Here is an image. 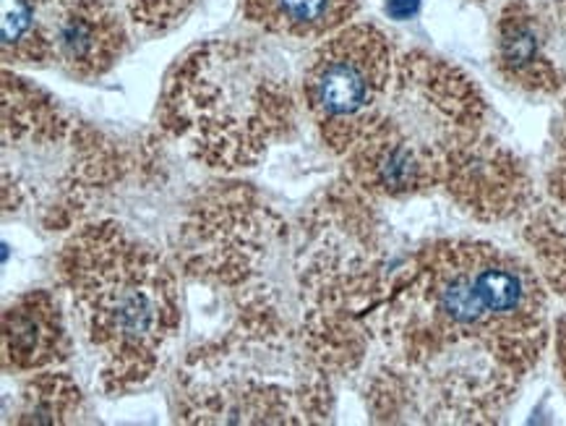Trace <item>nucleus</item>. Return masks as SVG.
Here are the masks:
<instances>
[{
  "instance_id": "9d476101",
  "label": "nucleus",
  "mask_w": 566,
  "mask_h": 426,
  "mask_svg": "<svg viewBox=\"0 0 566 426\" xmlns=\"http://www.w3.org/2000/svg\"><path fill=\"white\" fill-rule=\"evenodd\" d=\"M243 11L266 32L314 40L337 32L358 11V0H243Z\"/></svg>"
},
{
  "instance_id": "39448f33",
  "label": "nucleus",
  "mask_w": 566,
  "mask_h": 426,
  "mask_svg": "<svg viewBox=\"0 0 566 426\" xmlns=\"http://www.w3.org/2000/svg\"><path fill=\"white\" fill-rule=\"evenodd\" d=\"M120 152L45 92L3 76V207L71 226L120 176Z\"/></svg>"
},
{
  "instance_id": "f8f14e48",
  "label": "nucleus",
  "mask_w": 566,
  "mask_h": 426,
  "mask_svg": "<svg viewBox=\"0 0 566 426\" xmlns=\"http://www.w3.org/2000/svg\"><path fill=\"white\" fill-rule=\"evenodd\" d=\"M82 411V389L61 372H42L21 387L17 424H69Z\"/></svg>"
},
{
  "instance_id": "2eb2a0df",
  "label": "nucleus",
  "mask_w": 566,
  "mask_h": 426,
  "mask_svg": "<svg viewBox=\"0 0 566 426\" xmlns=\"http://www.w3.org/2000/svg\"><path fill=\"white\" fill-rule=\"evenodd\" d=\"M548 186H551V194H554V197L566 207V128L562 139H558L556 160H554V168H551Z\"/></svg>"
},
{
  "instance_id": "20e7f679",
  "label": "nucleus",
  "mask_w": 566,
  "mask_h": 426,
  "mask_svg": "<svg viewBox=\"0 0 566 426\" xmlns=\"http://www.w3.org/2000/svg\"><path fill=\"white\" fill-rule=\"evenodd\" d=\"M165 132L212 168H251L295 121V100L266 58L235 42L199 48L172 71Z\"/></svg>"
},
{
  "instance_id": "7ed1b4c3",
  "label": "nucleus",
  "mask_w": 566,
  "mask_h": 426,
  "mask_svg": "<svg viewBox=\"0 0 566 426\" xmlns=\"http://www.w3.org/2000/svg\"><path fill=\"white\" fill-rule=\"evenodd\" d=\"M329 366L280 322L251 320L188 359L180 418L188 424H318L329 416Z\"/></svg>"
},
{
  "instance_id": "f3484780",
  "label": "nucleus",
  "mask_w": 566,
  "mask_h": 426,
  "mask_svg": "<svg viewBox=\"0 0 566 426\" xmlns=\"http://www.w3.org/2000/svg\"><path fill=\"white\" fill-rule=\"evenodd\" d=\"M558 364H562V372L566 380V328L558 332Z\"/></svg>"
},
{
  "instance_id": "f257e3e1",
  "label": "nucleus",
  "mask_w": 566,
  "mask_h": 426,
  "mask_svg": "<svg viewBox=\"0 0 566 426\" xmlns=\"http://www.w3.org/2000/svg\"><path fill=\"white\" fill-rule=\"evenodd\" d=\"M63 288L86 341L99 353L107 393L147 382L180 328V291L170 264L118 222H92L63 243Z\"/></svg>"
},
{
  "instance_id": "1a4fd4ad",
  "label": "nucleus",
  "mask_w": 566,
  "mask_h": 426,
  "mask_svg": "<svg viewBox=\"0 0 566 426\" xmlns=\"http://www.w3.org/2000/svg\"><path fill=\"white\" fill-rule=\"evenodd\" d=\"M71 341L53 293L32 291L3 312V366L40 372L69 359Z\"/></svg>"
},
{
  "instance_id": "4468645a",
  "label": "nucleus",
  "mask_w": 566,
  "mask_h": 426,
  "mask_svg": "<svg viewBox=\"0 0 566 426\" xmlns=\"http://www.w3.org/2000/svg\"><path fill=\"white\" fill-rule=\"evenodd\" d=\"M538 38L527 21L510 19L502 34V63L512 76H527L541 63Z\"/></svg>"
},
{
  "instance_id": "6e6552de",
  "label": "nucleus",
  "mask_w": 566,
  "mask_h": 426,
  "mask_svg": "<svg viewBox=\"0 0 566 426\" xmlns=\"http://www.w3.org/2000/svg\"><path fill=\"white\" fill-rule=\"evenodd\" d=\"M128 42V21L111 0H55L50 48L57 66L78 79L103 76Z\"/></svg>"
},
{
  "instance_id": "9b49d317",
  "label": "nucleus",
  "mask_w": 566,
  "mask_h": 426,
  "mask_svg": "<svg viewBox=\"0 0 566 426\" xmlns=\"http://www.w3.org/2000/svg\"><path fill=\"white\" fill-rule=\"evenodd\" d=\"M55 0H0L6 63H45L53 58L50 27Z\"/></svg>"
},
{
  "instance_id": "dca6fc26",
  "label": "nucleus",
  "mask_w": 566,
  "mask_h": 426,
  "mask_svg": "<svg viewBox=\"0 0 566 426\" xmlns=\"http://www.w3.org/2000/svg\"><path fill=\"white\" fill-rule=\"evenodd\" d=\"M420 11V0H387V13L397 21H408Z\"/></svg>"
},
{
  "instance_id": "f03ea898",
  "label": "nucleus",
  "mask_w": 566,
  "mask_h": 426,
  "mask_svg": "<svg viewBox=\"0 0 566 426\" xmlns=\"http://www.w3.org/2000/svg\"><path fill=\"white\" fill-rule=\"evenodd\" d=\"M405 341L478 345L522 374L546 343V295L527 264L489 243H441L416 272Z\"/></svg>"
},
{
  "instance_id": "423d86ee",
  "label": "nucleus",
  "mask_w": 566,
  "mask_h": 426,
  "mask_svg": "<svg viewBox=\"0 0 566 426\" xmlns=\"http://www.w3.org/2000/svg\"><path fill=\"white\" fill-rule=\"evenodd\" d=\"M399 79L391 100L347 152L350 176L379 197H405L452 178L473 149L478 103L460 84ZM389 95V92H387Z\"/></svg>"
},
{
  "instance_id": "ddd939ff",
  "label": "nucleus",
  "mask_w": 566,
  "mask_h": 426,
  "mask_svg": "<svg viewBox=\"0 0 566 426\" xmlns=\"http://www.w3.org/2000/svg\"><path fill=\"white\" fill-rule=\"evenodd\" d=\"M120 17L142 32H165L184 21L193 0H111Z\"/></svg>"
},
{
  "instance_id": "0eeeda50",
  "label": "nucleus",
  "mask_w": 566,
  "mask_h": 426,
  "mask_svg": "<svg viewBox=\"0 0 566 426\" xmlns=\"http://www.w3.org/2000/svg\"><path fill=\"white\" fill-rule=\"evenodd\" d=\"M391 50L376 27H350L326 40L303 74V97L322 139L347 155L389 92Z\"/></svg>"
}]
</instances>
